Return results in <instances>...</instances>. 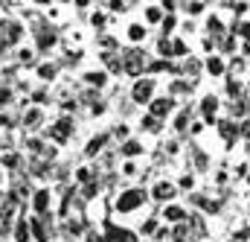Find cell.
I'll list each match as a JSON object with an SVG mask.
<instances>
[{
  "mask_svg": "<svg viewBox=\"0 0 250 242\" xmlns=\"http://www.w3.org/2000/svg\"><path fill=\"white\" fill-rule=\"evenodd\" d=\"M96 195H99V184L90 181L87 187H84V198H96Z\"/></svg>",
  "mask_w": 250,
  "mask_h": 242,
  "instance_id": "cell-17",
  "label": "cell"
},
{
  "mask_svg": "<svg viewBox=\"0 0 250 242\" xmlns=\"http://www.w3.org/2000/svg\"><path fill=\"white\" fill-rule=\"evenodd\" d=\"M215 111H218V102H215L212 97H209V99H204V117H207V120H212V117H215Z\"/></svg>",
  "mask_w": 250,
  "mask_h": 242,
  "instance_id": "cell-13",
  "label": "cell"
},
{
  "mask_svg": "<svg viewBox=\"0 0 250 242\" xmlns=\"http://www.w3.org/2000/svg\"><path fill=\"white\" fill-rule=\"evenodd\" d=\"M146 204V193L143 190H125L117 195V201H114V207H117V213H134L137 207H143Z\"/></svg>",
  "mask_w": 250,
  "mask_h": 242,
  "instance_id": "cell-1",
  "label": "cell"
},
{
  "mask_svg": "<svg viewBox=\"0 0 250 242\" xmlns=\"http://www.w3.org/2000/svg\"><path fill=\"white\" fill-rule=\"evenodd\" d=\"M154 231H157V219H148V222L140 228V234H143V237H148V234H154Z\"/></svg>",
  "mask_w": 250,
  "mask_h": 242,
  "instance_id": "cell-15",
  "label": "cell"
},
{
  "mask_svg": "<svg viewBox=\"0 0 250 242\" xmlns=\"http://www.w3.org/2000/svg\"><path fill=\"white\" fill-rule=\"evenodd\" d=\"M242 35H245V38H250V24H245V26H242Z\"/></svg>",
  "mask_w": 250,
  "mask_h": 242,
  "instance_id": "cell-28",
  "label": "cell"
},
{
  "mask_svg": "<svg viewBox=\"0 0 250 242\" xmlns=\"http://www.w3.org/2000/svg\"><path fill=\"white\" fill-rule=\"evenodd\" d=\"M163 219H169V222H184V219H187V210L178 207V204H169V207L163 210Z\"/></svg>",
  "mask_w": 250,
  "mask_h": 242,
  "instance_id": "cell-8",
  "label": "cell"
},
{
  "mask_svg": "<svg viewBox=\"0 0 250 242\" xmlns=\"http://www.w3.org/2000/svg\"><path fill=\"white\" fill-rule=\"evenodd\" d=\"M143 125H146V131H160V120L157 117H146Z\"/></svg>",
  "mask_w": 250,
  "mask_h": 242,
  "instance_id": "cell-16",
  "label": "cell"
},
{
  "mask_svg": "<svg viewBox=\"0 0 250 242\" xmlns=\"http://www.w3.org/2000/svg\"><path fill=\"white\" fill-rule=\"evenodd\" d=\"M21 61H23V64H32V61H35V56H32L29 50H23V53H21Z\"/></svg>",
  "mask_w": 250,
  "mask_h": 242,
  "instance_id": "cell-26",
  "label": "cell"
},
{
  "mask_svg": "<svg viewBox=\"0 0 250 242\" xmlns=\"http://www.w3.org/2000/svg\"><path fill=\"white\" fill-rule=\"evenodd\" d=\"M125 70H128V73H140V53H128Z\"/></svg>",
  "mask_w": 250,
  "mask_h": 242,
  "instance_id": "cell-12",
  "label": "cell"
},
{
  "mask_svg": "<svg viewBox=\"0 0 250 242\" xmlns=\"http://www.w3.org/2000/svg\"><path fill=\"white\" fill-rule=\"evenodd\" d=\"M181 187L192 190V187H195V178H192V175H184V178H181Z\"/></svg>",
  "mask_w": 250,
  "mask_h": 242,
  "instance_id": "cell-25",
  "label": "cell"
},
{
  "mask_svg": "<svg viewBox=\"0 0 250 242\" xmlns=\"http://www.w3.org/2000/svg\"><path fill=\"white\" fill-rule=\"evenodd\" d=\"M38 3H47V0H38Z\"/></svg>",
  "mask_w": 250,
  "mask_h": 242,
  "instance_id": "cell-30",
  "label": "cell"
},
{
  "mask_svg": "<svg viewBox=\"0 0 250 242\" xmlns=\"http://www.w3.org/2000/svg\"><path fill=\"white\" fill-rule=\"evenodd\" d=\"M76 181H82V184H90V181H93V172H90L87 167H79V169H76Z\"/></svg>",
  "mask_w": 250,
  "mask_h": 242,
  "instance_id": "cell-14",
  "label": "cell"
},
{
  "mask_svg": "<svg viewBox=\"0 0 250 242\" xmlns=\"http://www.w3.org/2000/svg\"><path fill=\"white\" fill-rule=\"evenodd\" d=\"M38 73H41L44 79H53V76H56V67H53V64H44V67H41Z\"/></svg>",
  "mask_w": 250,
  "mask_h": 242,
  "instance_id": "cell-21",
  "label": "cell"
},
{
  "mask_svg": "<svg viewBox=\"0 0 250 242\" xmlns=\"http://www.w3.org/2000/svg\"><path fill=\"white\" fill-rule=\"evenodd\" d=\"M169 111H172V99H154V102H151V117L160 120V117H166Z\"/></svg>",
  "mask_w": 250,
  "mask_h": 242,
  "instance_id": "cell-6",
  "label": "cell"
},
{
  "mask_svg": "<svg viewBox=\"0 0 250 242\" xmlns=\"http://www.w3.org/2000/svg\"><path fill=\"white\" fill-rule=\"evenodd\" d=\"M50 201H53V198H50V190H38V193L32 195V207H35V213L44 216V213L50 210Z\"/></svg>",
  "mask_w": 250,
  "mask_h": 242,
  "instance_id": "cell-4",
  "label": "cell"
},
{
  "mask_svg": "<svg viewBox=\"0 0 250 242\" xmlns=\"http://www.w3.org/2000/svg\"><path fill=\"white\" fill-rule=\"evenodd\" d=\"M6 99H9V91H0V105H3Z\"/></svg>",
  "mask_w": 250,
  "mask_h": 242,
  "instance_id": "cell-29",
  "label": "cell"
},
{
  "mask_svg": "<svg viewBox=\"0 0 250 242\" xmlns=\"http://www.w3.org/2000/svg\"><path fill=\"white\" fill-rule=\"evenodd\" d=\"M23 122H26V128H38V122H41V111H35V108L26 111V114H23Z\"/></svg>",
  "mask_w": 250,
  "mask_h": 242,
  "instance_id": "cell-11",
  "label": "cell"
},
{
  "mask_svg": "<svg viewBox=\"0 0 250 242\" xmlns=\"http://www.w3.org/2000/svg\"><path fill=\"white\" fill-rule=\"evenodd\" d=\"M38 44H41V47H53V44H56V35H47V32H41V35H38Z\"/></svg>",
  "mask_w": 250,
  "mask_h": 242,
  "instance_id": "cell-18",
  "label": "cell"
},
{
  "mask_svg": "<svg viewBox=\"0 0 250 242\" xmlns=\"http://www.w3.org/2000/svg\"><path fill=\"white\" fill-rule=\"evenodd\" d=\"M70 131H73V122L67 120V117H62V120L50 128V137H53V140H59V143H64V140L70 137Z\"/></svg>",
  "mask_w": 250,
  "mask_h": 242,
  "instance_id": "cell-3",
  "label": "cell"
},
{
  "mask_svg": "<svg viewBox=\"0 0 250 242\" xmlns=\"http://www.w3.org/2000/svg\"><path fill=\"white\" fill-rule=\"evenodd\" d=\"M3 167H9V169L18 167V155H6V158H3Z\"/></svg>",
  "mask_w": 250,
  "mask_h": 242,
  "instance_id": "cell-23",
  "label": "cell"
},
{
  "mask_svg": "<svg viewBox=\"0 0 250 242\" xmlns=\"http://www.w3.org/2000/svg\"><path fill=\"white\" fill-rule=\"evenodd\" d=\"M151 88H154V85H151L148 79H146V82H137V85H134V99H137V102H148Z\"/></svg>",
  "mask_w": 250,
  "mask_h": 242,
  "instance_id": "cell-5",
  "label": "cell"
},
{
  "mask_svg": "<svg viewBox=\"0 0 250 242\" xmlns=\"http://www.w3.org/2000/svg\"><path fill=\"white\" fill-rule=\"evenodd\" d=\"M29 237H32L29 222L26 219H18V225H15V242H29Z\"/></svg>",
  "mask_w": 250,
  "mask_h": 242,
  "instance_id": "cell-7",
  "label": "cell"
},
{
  "mask_svg": "<svg viewBox=\"0 0 250 242\" xmlns=\"http://www.w3.org/2000/svg\"><path fill=\"white\" fill-rule=\"evenodd\" d=\"M105 140H108L105 134H99V137H93V140L87 143V149H84V155H87V158H93V155H99V152H102V146H105Z\"/></svg>",
  "mask_w": 250,
  "mask_h": 242,
  "instance_id": "cell-9",
  "label": "cell"
},
{
  "mask_svg": "<svg viewBox=\"0 0 250 242\" xmlns=\"http://www.w3.org/2000/svg\"><path fill=\"white\" fill-rule=\"evenodd\" d=\"M128 32H131V38H134V41H140V38L146 35V32H143V26H131Z\"/></svg>",
  "mask_w": 250,
  "mask_h": 242,
  "instance_id": "cell-22",
  "label": "cell"
},
{
  "mask_svg": "<svg viewBox=\"0 0 250 242\" xmlns=\"http://www.w3.org/2000/svg\"><path fill=\"white\" fill-rule=\"evenodd\" d=\"M84 79H87L90 85H105V73H87Z\"/></svg>",
  "mask_w": 250,
  "mask_h": 242,
  "instance_id": "cell-19",
  "label": "cell"
},
{
  "mask_svg": "<svg viewBox=\"0 0 250 242\" xmlns=\"http://www.w3.org/2000/svg\"><path fill=\"white\" fill-rule=\"evenodd\" d=\"M207 67H209V73H221V70H224V64H221L218 59H209L207 61Z\"/></svg>",
  "mask_w": 250,
  "mask_h": 242,
  "instance_id": "cell-20",
  "label": "cell"
},
{
  "mask_svg": "<svg viewBox=\"0 0 250 242\" xmlns=\"http://www.w3.org/2000/svg\"><path fill=\"white\" fill-rule=\"evenodd\" d=\"M148 21H160V12L157 9H148Z\"/></svg>",
  "mask_w": 250,
  "mask_h": 242,
  "instance_id": "cell-27",
  "label": "cell"
},
{
  "mask_svg": "<svg viewBox=\"0 0 250 242\" xmlns=\"http://www.w3.org/2000/svg\"><path fill=\"white\" fill-rule=\"evenodd\" d=\"M123 155L125 158H137V155H143V146H140L137 140H128V143L123 146Z\"/></svg>",
  "mask_w": 250,
  "mask_h": 242,
  "instance_id": "cell-10",
  "label": "cell"
},
{
  "mask_svg": "<svg viewBox=\"0 0 250 242\" xmlns=\"http://www.w3.org/2000/svg\"><path fill=\"white\" fill-rule=\"evenodd\" d=\"M123 175H137V164H125V167H123Z\"/></svg>",
  "mask_w": 250,
  "mask_h": 242,
  "instance_id": "cell-24",
  "label": "cell"
},
{
  "mask_svg": "<svg viewBox=\"0 0 250 242\" xmlns=\"http://www.w3.org/2000/svg\"><path fill=\"white\" fill-rule=\"evenodd\" d=\"M175 195H178V187L169 181H157L151 190V198H157V201H172Z\"/></svg>",
  "mask_w": 250,
  "mask_h": 242,
  "instance_id": "cell-2",
  "label": "cell"
}]
</instances>
